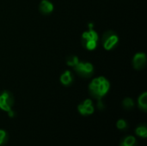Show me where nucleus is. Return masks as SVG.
<instances>
[{"label":"nucleus","mask_w":147,"mask_h":146,"mask_svg":"<svg viewBox=\"0 0 147 146\" xmlns=\"http://www.w3.org/2000/svg\"><path fill=\"white\" fill-rule=\"evenodd\" d=\"M72 74L70 71H65L63 72V74L60 76V82L63 85L68 86L72 83Z\"/></svg>","instance_id":"nucleus-9"},{"label":"nucleus","mask_w":147,"mask_h":146,"mask_svg":"<svg viewBox=\"0 0 147 146\" xmlns=\"http://www.w3.org/2000/svg\"><path fill=\"white\" fill-rule=\"evenodd\" d=\"M82 40L84 46L86 49L92 51L95 50L97 46V40H98V34L93 29L90 28L88 31L84 32L82 34Z\"/></svg>","instance_id":"nucleus-2"},{"label":"nucleus","mask_w":147,"mask_h":146,"mask_svg":"<svg viewBox=\"0 0 147 146\" xmlns=\"http://www.w3.org/2000/svg\"><path fill=\"white\" fill-rule=\"evenodd\" d=\"M14 104V98L10 92L4 90L0 94V109L9 112L12 109Z\"/></svg>","instance_id":"nucleus-4"},{"label":"nucleus","mask_w":147,"mask_h":146,"mask_svg":"<svg viewBox=\"0 0 147 146\" xmlns=\"http://www.w3.org/2000/svg\"><path fill=\"white\" fill-rule=\"evenodd\" d=\"M97 107H98V108H99V109H103V108H104V105H103V103H102V100H101V99H100V100H98Z\"/></svg>","instance_id":"nucleus-17"},{"label":"nucleus","mask_w":147,"mask_h":146,"mask_svg":"<svg viewBox=\"0 0 147 146\" xmlns=\"http://www.w3.org/2000/svg\"><path fill=\"white\" fill-rule=\"evenodd\" d=\"M122 104H123V107L126 109H132L134 107V102L130 97L125 98L124 101H123V102H122Z\"/></svg>","instance_id":"nucleus-13"},{"label":"nucleus","mask_w":147,"mask_h":146,"mask_svg":"<svg viewBox=\"0 0 147 146\" xmlns=\"http://www.w3.org/2000/svg\"><path fill=\"white\" fill-rule=\"evenodd\" d=\"M116 126L119 130H125L127 127V123L125 120H119L116 123Z\"/></svg>","instance_id":"nucleus-16"},{"label":"nucleus","mask_w":147,"mask_h":146,"mask_svg":"<svg viewBox=\"0 0 147 146\" xmlns=\"http://www.w3.org/2000/svg\"><path fill=\"white\" fill-rule=\"evenodd\" d=\"M78 110L82 115H90L94 113V106L90 99L84 100L78 106Z\"/></svg>","instance_id":"nucleus-6"},{"label":"nucleus","mask_w":147,"mask_h":146,"mask_svg":"<svg viewBox=\"0 0 147 146\" xmlns=\"http://www.w3.org/2000/svg\"><path fill=\"white\" fill-rule=\"evenodd\" d=\"M8 134L4 130H0V146L3 145L8 141Z\"/></svg>","instance_id":"nucleus-15"},{"label":"nucleus","mask_w":147,"mask_h":146,"mask_svg":"<svg viewBox=\"0 0 147 146\" xmlns=\"http://www.w3.org/2000/svg\"><path fill=\"white\" fill-rule=\"evenodd\" d=\"M136 134L141 138H146L147 137V128L146 126V125H140L137 128H136V131H135Z\"/></svg>","instance_id":"nucleus-12"},{"label":"nucleus","mask_w":147,"mask_h":146,"mask_svg":"<svg viewBox=\"0 0 147 146\" xmlns=\"http://www.w3.org/2000/svg\"><path fill=\"white\" fill-rule=\"evenodd\" d=\"M79 59L77 56H70L67 60H66V63L69 66H71V67H74L78 63Z\"/></svg>","instance_id":"nucleus-14"},{"label":"nucleus","mask_w":147,"mask_h":146,"mask_svg":"<svg viewBox=\"0 0 147 146\" xmlns=\"http://www.w3.org/2000/svg\"><path fill=\"white\" fill-rule=\"evenodd\" d=\"M74 69L77 73L84 77H90L94 72V66L89 62L78 61V63L74 66Z\"/></svg>","instance_id":"nucleus-5"},{"label":"nucleus","mask_w":147,"mask_h":146,"mask_svg":"<svg viewBox=\"0 0 147 146\" xmlns=\"http://www.w3.org/2000/svg\"><path fill=\"white\" fill-rule=\"evenodd\" d=\"M138 104L140 108H141L143 111H146L147 109V93L144 92L142 95L140 96L138 100Z\"/></svg>","instance_id":"nucleus-10"},{"label":"nucleus","mask_w":147,"mask_h":146,"mask_svg":"<svg viewBox=\"0 0 147 146\" xmlns=\"http://www.w3.org/2000/svg\"><path fill=\"white\" fill-rule=\"evenodd\" d=\"M119 42L118 35L113 31H108L104 34L102 38V45L105 50H112Z\"/></svg>","instance_id":"nucleus-3"},{"label":"nucleus","mask_w":147,"mask_h":146,"mask_svg":"<svg viewBox=\"0 0 147 146\" xmlns=\"http://www.w3.org/2000/svg\"><path fill=\"white\" fill-rule=\"evenodd\" d=\"M39 9H40V11L42 13V14H50L53 12V4L48 1V0H42L39 5Z\"/></svg>","instance_id":"nucleus-8"},{"label":"nucleus","mask_w":147,"mask_h":146,"mask_svg":"<svg viewBox=\"0 0 147 146\" xmlns=\"http://www.w3.org/2000/svg\"><path fill=\"white\" fill-rule=\"evenodd\" d=\"M109 88L110 83L109 80L104 77L94 78L89 85V90L90 95L98 100L102 99L109 92Z\"/></svg>","instance_id":"nucleus-1"},{"label":"nucleus","mask_w":147,"mask_h":146,"mask_svg":"<svg viewBox=\"0 0 147 146\" xmlns=\"http://www.w3.org/2000/svg\"><path fill=\"white\" fill-rule=\"evenodd\" d=\"M8 113V115H9V117H10V118H12V117H14L15 116V112L11 109V110H9V112H7Z\"/></svg>","instance_id":"nucleus-18"},{"label":"nucleus","mask_w":147,"mask_h":146,"mask_svg":"<svg viewBox=\"0 0 147 146\" xmlns=\"http://www.w3.org/2000/svg\"><path fill=\"white\" fill-rule=\"evenodd\" d=\"M120 146H137V140L134 136H127L121 141Z\"/></svg>","instance_id":"nucleus-11"},{"label":"nucleus","mask_w":147,"mask_h":146,"mask_svg":"<svg viewBox=\"0 0 147 146\" xmlns=\"http://www.w3.org/2000/svg\"><path fill=\"white\" fill-rule=\"evenodd\" d=\"M146 55L144 52H138L134 55L133 59V65L134 69L140 71L146 66Z\"/></svg>","instance_id":"nucleus-7"}]
</instances>
